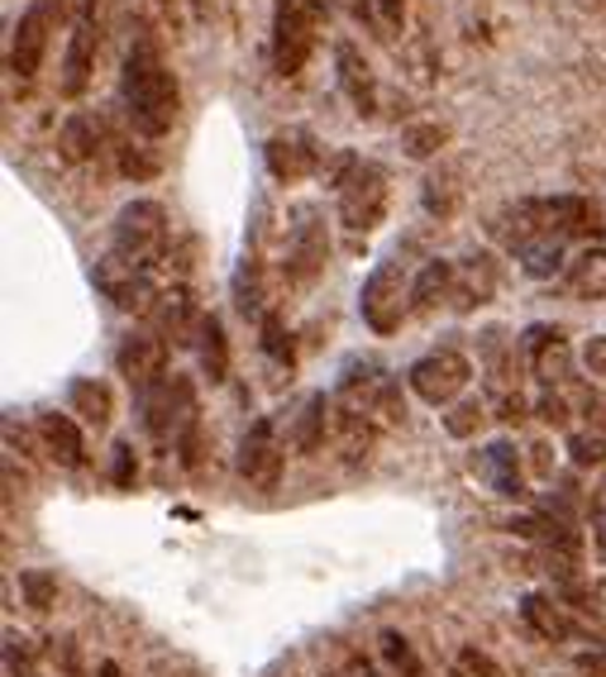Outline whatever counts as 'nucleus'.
<instances>
[{"mask_svg":"<svg viewBox=\"0 0 606 677\" xmlns=\"http://www.w3.org/2000/svg\"><path fill=\"white\" fill-rule=\"evenodd\" d=\"M530 468H535L540 478H554V463H550V449H544V444H535V449H530Z\"/></svg>","mask_w":606,"mask_h":677,"instance_id":"obj_43","label":"nucleus"},{"mask_svg":"<svg viewBox=\"0 0 606 677\" xmlns=\"http://www.w3.org/2000/svg\"><path fill=\"white\" fill-rule=\"evenodd\" d=\"M72 6H77V20H91L96 14V0H72Z\"/></svg>","mask_w":606,"mask_h":677,"instance_id":"obj_46","label":"nucleus"},{"mask_svg":"<svg viewBox=\"0 0 606 677\" xmlns=\"http://www.w3.org/2000/svg\"><path fill=\"white\" fill-rule=\"evenodd\" d=\"M282 463H286V454L278 444V425L253 421L239 439V472L258 487V492H272V487L282 482Z\"/></svg>","mask_w":606,"mask_h":677,"instance_id":"obj_11","label":"nucleus"},{"mask_svg":"<svg viewBox=\"0 0 606 677\" xmlns=\"http://www.w3.org/2000/svg\"><path fill=\"white\" fill-rule=\"evenodd\" d=\"M501 282V267L493 253H468L464 263H454V306L458 310H478L493 301Z\"/></svg>","mask_w":606,"mask_h":677,"instance_id":"obj_15","label":"nucleus"},{"mask_svg":"<svg viewBox=\"0 0 606 677\" xmlns=\"http://www.w3.org/2000/svg\"><path fill=\"white\" fill-rule=\"evenodd\" d=\"M382 658H387V668H392L397 677H425V664L415 658L411 649V640L407 635H397V630H382Z\"/></svg>","mask_w":606,"mask_h":677,"instance_id":"obj_31","label":"nucleus"},{"mask_svg":"<svg viewBox=\"0 0 606 677\" xmlns=\"http://www.w3.org/2000/svg\"><path fill=\"white\" fill-rule=\"evenodd\" d=\"M67 411L77 415L82 425L106 429L110 425V386L96 382V378H77V382L67 386Z\"/></svg>","mask_w":606,"mask_h":677,"instance_id":"obj_24","label":"nucleus"},{"mask_svg":"<svg viewBox=\"0 0 606 677\" xmlns=\"http://www.w3.org/2000/svg\"><path fill=\"white\" fill-rule=\"evenodd\" d=\"M329 263V229L321 206H296L292 210V229H286V282L292 286H311Z\"/></svg>","mask_w":606,"mask_h":677,"instance_id":"obj_6","label":"nucleus"},{"mask_svg":"<svg viewBox=\"0 0 606 677\" xmlns=\"http://www.w3.org/2000/svg\"><path fill=\"white\" fill-rule=\"evenodd\" d=\"M139 478V463H134V449L129 444H115V463H110V482L115 487H134Z\"/></svg>","mask_w":606,"mask_h":677,"instance_id":"obj_39","label":"nucleus"},{"mask_svg":"<svg viewBox=\"0 0 606 677\" xmlns=\"http://www.w3.org/2000/svg\"><path fill=\"white\" fill-rule=\"evenodd\" d=\"M468 378H473V363L458 349H435V353L415 358L411 372H407L411 392L421 396L425 406H454V401L464 396Z\"/></svg>","mask_w":606,"mask_h":677,"instance_id":"obj_8","label":"nucleus"},{"mask_svg":"<svg viewBox=\"0 0 606 677\" xmlns=\"http://www.w3.org/2000/svg\"><path fill=\"white\" fill-rule=\"evenodd\" d=\"M139 411H143V429L158 439V444H177L186 429L201 425L196 421V386L186 372H172L149 392H139Z\"/></svg>","mask_w":606,"mask_h":677,"instance_id":"obj_5","label":"nucleus"},{"mask_svg":"<svg viewBox=\"0 0 606 677\" xmlns=\"http://www.w3.org/2000/svg\"><path fill=\"white\" fill-rule=\"evenodd\" d=\"M149 329L158 339H167V343H196L201 335V315H196V301L182 292H163V296H153V306H149Z\"/></svg>","mask_w":606,"mask_h":677,"instance_id":"obj_13","label":"nucleus"},{"mask_svg":"<svg viewBox=\"0 0 606 677\" xmlns=\"http://www.w3.org/2000/svg\"><path fill=\"white\" fill-rule=\"evenodd\" d=\"M358 677H378V673H372V668L364 664V658H358Z\"/></svg>","mask_w":606,"mask_h":677,"instance_id":"obj_48","label":"nucleus"},{"mask_svg":"<svg viewBox=\"0 0 606 677\" xmlns=\"http://www.w3.org/2000/svg\"><path fill=\"white\" fill-rule=\"evenodd\" d=\"M20 592H24V601L34 611H48L57 601V578H53V572H43V568H24L20 572Z\"/></svg>","mask_w":606,"mask_h":677,"instance_id":"obj_33","label":"nucleus"},{"mask_svg":"<svg viewBox=\"0 0 606 677\" xmlns=\"http://www.w3.org/2000/svg\"><path fill=\"white\" fill-rule=\"evenodd\" d=\"M458 668H464L468 677H501V673L493 668V658L478 654V649H464V654H458Z\"/></svg>","mask_w":606,"mask_h":677,"instance_id":"obj_41","label":"nucleus"},{"mask_svg":"<svg viewBox=\"0 0 606 677\" xmlns=\"http://www.w3.org/2000/svg\"><path fill=\"white\" fill-rule=\"evenodd\" d=\"M569 458H573V468H602L606 463V435H593V429L569 435Z\"/></svg>","mask_w":606,"mask_h":677,"instance_id":"obj_35","label":"nucleus"},{"mask_svg":"<svg viewBox=\"0 0 606 677\" xmlns=\"http://www.w3.org/2000/svg\"><path fill=\"white\" fill-rule=\"evenodd\" d=\"M57 20H63V0H29V10L14 20L10 34V72L20 81H34L43 57H48V43L57 34Z\"/></svg>","mask_w":606,"mask_h":677,"instance_id":"obj_7","label":"nucleus"},{"mask_svg":"<svg viewBox=\"0 0 606 677\" xmlns=\"http://www.w3.org/2000/svg\"><path fill=\"white\" fill-rule=\"evenodd\" d=\"M120 96H125V110L139 134L163 139L167 129L177 124V110H182L177 77H172V67H167V57L158 48L149 24H134V39H129V48H125Z\"/></svg>","mask_w":606,"mask_h":677,"instance_id":"obj_1","label":"nucleus"},{"mask_svg":"<svg viewBox=\"0 0 606 677\" xmlns=\"http://www.w3.org/2000/svg\"><path fill=\"white\" fill-rule=\"evenodd\" d=\"M167 358H172V343L158 339L153 329H134V335L120 339V349H115V368H120V378L134 386V392H149L167 378Z\"/></svg>","mask_w":606,"mask_h":677,"instance_id":"obj_10","label":"nucleus"},{"mask_svg":"<svg viewBox=\"0 0 606 677\" xmlns=\"http://www.w3.org/2000/svg\"><path fill=\"white\" fill-rule=\"evenodd\" d=\"M39 439H43V449H48V458L57 468H82L86 444H82V425H77V415L72 411L39 415Z\"/></svg>","mask_w":606,"mask_h":677,"instance_id":"obj_19","label":"nucleus"},{"mask_svg":"<svg viewBox=\"0 0 606 677\" xmlns=\"http://www.w3.org/2000/svg\"><path fill=\"white\" fill-rule=\"evenodd\" d=\"M526 353H530V368H535V378L544 386H559L569 378V368H573V353H569L564 335L550 329V325H530L526 329Z\"/></svg>","mask_w":606,"mask_h":677,"instance_id":"obj_17","label":"nucleus"},{"mask_svg":"<svg viewBox=\"0 0 606 677\" xmlns=\"http://www.w3.org/2000/svg\"><path fill=\"white\" fill-rule=\"evenodd\" d=\"M535 415H540L544 425H554V429H569V415H573V411H569V401L559 396L554 386H544V396L535 401Z\"/></svg>","mask_w":606,"mask_h":677,"instance_id":"obj_37","label":"nucleus"},{"mask_svg":"<svg viewBox=\"0 0 606 677\" xmlns=\"http://www.w3.org/2000/svg\"><path fill=\"white\" fill-rule=\"evenodd\" d=\"M444 124H411L407 134H401V149H407L411 157H430V153H440L444 149Z\"/></svg>","mask_w":606,"mask_h":677,"instance_id":"obj_36","label":"nucleus"},{"mask_svg":"<svg viewBox=\"0 0 606 677\" xmlns=\"http://www.w3.org/2000/svg\"><path fill=\"white\" fill-rule=\"evenodd\" d=\"M96 677H125V668L115 658H106V664H96Z\"/></svg>","mask_w":606,"mask_h":677,"instance_id":"obj_45","label":"nucleus"},{"mask_svg":"<svg viewBox=\"0 0 606 677\" xmlns=\"http://www.w3.org/2000/svg\"><path fill=\"white\" fill-rule=\"evenodd\" d=\"M339 192V225L349 234H372L387 220V172L364 157H344L335 172Z\"/></svg>","mask_w":606,"mask_h":677,"instance_id":"obj_3","label":"nucleus"},{"mask_svg":"<svg viewBox=\"0 0 606 677\" xmlns=\"http://www.w3.org/2000/svg\"><path fill=\"white\" fill-rule=\"evenodd\" d=\"M372 415H382V421H387V425H397V421H401V415H407V401H401V386H397L392 378H387V382H382V392H378V401H372Z\"/></svg>","mask_w":606,"mask_h":677,"instance_id":"obj_38","label":"nucleus"},{"mask_svg":"<svg viewBox=\"0 0 606 677\" xmlns=\"http://www.w3.org/2000/svg\"><path fill=\"white\" fill-rule=\"evenodd\" d=\"M358 310H364L368 329H378V335H397L401 329V263L397 258H387L364 277V292H358Z\"/></svg>","mask_w":606,"mask_h":677,"instance_id":"obj_9","label":"nucleus"},{"mask_svg":"<svg viewBox=\"0 0 606 677\" xmlns=\"http://www.w3.org/2000/svg\"><path fill=\"white\" fill-rule=\"evenodd\" d=\"M550 220L564 239L593 234V206H587L583 196H550Z\"/></svg>","mask_w":606,"mask_h":677,"instance_id":"obj_26","label":"nucleus"},{"mask_svg":"<svg viewBox=\"0 0 606 677\" xmlns=\"http://www.w3.org/2000/svg\"><path fill=\"white\" fill-rule=\"evenodd\" d=\"M349 10L358 14V20H364V24H372V20H378V10H372V0H349Z\"/></svg>","mask_w":606,"mask_h":677,"instance_id":"obj_44","label":"nucleus"},{"mask_svg":"<svg viewBox=\"0 0 606 677\" xmlns=\"http://www.w3.org/2000/svg\"><path fill=\"white\" fill-rule=\"evenodd\" d=\"M100 143V120L96 114H72L63 124V157L67 163H86Z\"/></svg>","mask_w":606,"mask_h":677,"instance_id":"obj_27","label":"nucleus"},{"mask_svg":"<svg viewBox=\"0 0 606 677\" xmlns=\"http://www.w3.org/2000/svg\"><path fill=\"white\" fill-rule=\"evenodd\" d=\"M167 253V210L158 200H129V206L115 215L110 229V258L139 267L153 277V267L163 263Z\"/></svg>","mask_w":606,"mask_h":677,"instance_id":"obj_2","label":"nucleus"},{"mask_svg":"<svg viewBox=\"0 0 606 677\" xmlns=\"http://www.w3.org/2000/svg\"><path fill=\"white\" fill-rule=\"evenodd\" d=\"M521 621H526V630H535L544 644H564V640L578 635V630H573V621H569V615L559 611L544 592H530V597L521 601Z\"/></svg>","mask_w":606,"mask_h":677,"instance_id":"obj_22","label":"nucleus"},{"mask_svg":"<svg viewBox=\"0 0 606 677\" xmlns=\"http://www.w3.org/2000/svg\"><path fill=\"white\" fill-rule=\"evenodd\" d=\"M473 468H478V478L493 487L497 496H507V501H521L526 496V478H521V463H516V444L511 439L487 444V449L473 458Z\"/></svg>","mask_w":606,"mask_h":677,"instance_id":"obj_18","label":"nucleus"},{"mask_svg":"<svg viewBox=\"0 0 606 677\" xmlns=\"http://www.w3.org/2000/svg\"><path fill=\"white\" fill-rule=\"evenodd\" d=\"M483 421H487V401H478V396H464L444 411V429H450L454 439H473Z\"/></svg>","mask_w":606,"mask_h":677,"instance_id":"obj_32","label":"nucleus"},{"mask_svg":"<svg viewBox=\"0 0 606 677\" xmlns=\"http://www.w3.org/2000/svg\"><path fill=\"white\" fill-rule=\"evenodd\" d=\"M564 253H569V239L564 234H550V239H540L535 249H526L521 253V267L530 272V277H554L559 267H564Z\"/></svg>","mask_w":606,"mask_h":677,"instance_id":"obj_28","label":"nucleus"},{"mask_svg":"<svg viewBox=\"0 0 606 677\" xmlns=\"http://www.w3.org/2000/svg\"><path fill=\"white\" fill-rule=\"evenodd\" d=\"M335 67H339V91L349 96V106H354L358 114H372V110H378V86H372V67H368V57L358 53V43H349V39L335 43Z\"/></svg>","mask_w":606,"mask_h":677,"instance_id":"obj_16","label":"nucleus"},{"mask_svg":"<svg viewBox=\"0 0 606 677\" xmlns=\"http://www.w3.org/2000/svg\"><path fill=\"white\" fill-rule=\"evenodd\" d=\"M321 34V0H278L272 6V67L278 77H296Z\"/></svg>","mask_w":606,"mask_h":677,"instance_id":"obj_4","label":"nucleus"},{"mask_svg":"<svg viewBox=\"0 0 606 677\" xmlns=\"http://www.w3.org/2000/svg\"><path fill=\"white\" fill-rule=\"evenodd\" d=\"M372 10H378V24L387 34H401V24H407V0H372Z\"/></svg>","mask_w":606,"mask_h":677,"instance_id":"obj_40","label":"nucleus"},{"mask_svg":"<svg viewBox=\"0 0 606 677\" xmlns=\"http://www.w3.org/2000/svg\"><path fill=\"white\" fill-rule=\"evenodd\" d=\"M593 535H597V554L606 558V515H602V521H597V529H593Z\"/></svg>","mask_w":606,"mask_h":677,"instance_id":"obj_47","label":"nucleus"},{"mask_svg":"<svg viewBox=\"0 0 606 677\" xmlns=\"http://www.w3.org/2000/svg\"><path fill=\"white\" fill-rule=\"evenodd\" d=\"M458 200H464V186H458L454 172H430L425 177V210L440 215V220H450L458 210Z\"/></svg>","mask_w":606,"mask_h":677,"instance_id":"obj_29","label":"nucleus"},{"mask_svg":"<svg viewBox=\"0 0 606 677\" xmlns=\"http://www.w3.org/2000/svg\"><path fill=\"white\" fill-rule=\"evenodd\" d=\"M91 57H96V24L77 20L67 34V57H63V96H82L91 81Z\"/></svg>","mask_w":606,"mask_h":677,"instance_id":"obj_20","label":"nucleus"},{"mask_svg":"<svg viewBox=\"0 0 606 677\" xmlns=\"http://www.w3.org/2000/svg\"><path fill=\"white\" fill-rule=\"evenodd\" d=\"M96 286H100V296L115 301L120 310H149L153 306V277L149 272L129 267V263H120V258H110V253L96 263Z\"/></svg>","mask_w":606,"mask_h":677,"instance_id":"obj_12","label":"nucleus"},{"mask_svg":"<svg viewBox=\"0 0 606 677\" xmlns=\"http://www.w3.org/2000/svg\"><path fill=\"white\" fill-rule=\"evenodd\" d=\"M263 153H268V172L278 182H301L321 167V149H315L311 134H301V129H292V134H272Z\"/></svg>","mask_w":606,"mask_h":677,"instance_id":"obj_14","label":"nucleus"},{"mask_svg":"<svg viewBox=\"0 0 606 677\" xmlns=\"http://www.w3.org/2000/svg\"><path fill=\"white\" fill-rule=\"evenodd\" d=\"M258 335H263V353L268 358H278V363H292V335H286V325H282L278 310H268L263 320H258Z\"/></svg>","mask_w":606,"mask_h":677,"instance_id":"obj_34","label":"nucleus"},{"mask_svg":"<svg viewBox=\"0 0 606 677\" xmlns=\"http://www.w3.org/2000/svg\"><path fill=\"white\" fill-rule=\"evenodd\" d=\"M325 429H329V401H325V392H311L292 415V449L315 454L325 444Z\"/></svg>","mask_w":606,"mask_h":677,"instance_id":"obj_23","label":"nucleus"},{"mask_svg":"<svg viewBox=\"0 0 606 677\" xmlns=\"http://www.w3.org/2000/svg\"><path fill=\"white\" fill-rule=\"evenodd\" d=\"M583 363H587V372H593V378H606V335H593V339H587Z\"/></svg>","mask_w":606,"mask_h":677,"instance_id":"obj_42","label":"nucleus"},{"mask_svg":"<svg viewBox=\"0 0 606 677\" xmlns=\"http://www.w3.org/2000/svg\"><path fill=\"white\" fill-rule=\"evenodd\" d=\"M454 296V263H444V258H430V263L415 272V282L407 286V301H411V310H435L440 301H450Z\"/></svg>","mask_w":606,"mask_h":677,"instance_id":"obj_21","label":"nucleus"},{"mask_svg":"<svg viewBox=\"0 0 606 677\" xmlns=\"http://www.w3.org/2000/svg\"><path fill=\"white\" fill-rule=\"evenodd\" d=\"M235 306L244 320H263V292H258V263L253 258H244L239 272H235Z\"/></svg>","mask_w":606,"mask_h":677,"instance_id":"obj_30","label":"nucleus"},{"mask_svg":"<svg viewBox=\"0 0 606 677\" xmlns=\"http://www.w3.org/2000/svg\"><path fill=\"white\" fill-rule=\"evenodd\" d=\"M196 353H201V372H206V382H225L229 378V343H225L220 315H201Z\"/></svg>","mask_w":606,"mask_h":677,"instance_id":"obj_25","label":"nucleus"}]
</instances>
